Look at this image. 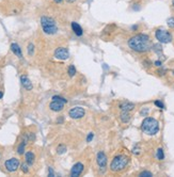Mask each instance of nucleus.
Here are the masks:
<instances>
[{
	"label": "nucleus",
	"mask_w": 174,
	"mask_h": 177,
	"mask_svg": "<svg viewBox=\"0 0 174 177\" xmlns=\"http://www.w3.org/2000/svg\"><path fill=\"white\" fill-rule=\"evenodd\" d=\"M121 121L123 123H128L129 122V120H130V115H129V113L128 112H126V111H122V113H121Z\"/></svg>",
	"instance_id": "nucleus-17"
},
{
	"label": "nucleus",
	"mask_w": 174,
	"mask_h": 177,
	"mask_svg": "<svg viewBox=\"0 0 174 177\" xmlns=\"http://www.w3.org/2000/svg\"><path fill=\"white\" fill-rule=\"evenodd\" d=\"M53 100L60 101V103H67L66 99L63 98V97H61V96H54V97H53Z\"/></svg>",
	"instance_id": "nucleus-23"
},
{
	"label": "nucleus",
	"mask_w": 174,
	"mask_h": 177,
	"mask_svg": "<svg viewBox=\"0 0 174 177\" xmlns=\"http://www.w3.org/2000/svg\"><path fill=\"white\" fill-rule=\"evenodd\" d=\"M67 2H69V3H72V2H74V1H76V0H66Z\"/></svg>",
	"instance_id": "nucleus-35"
},
{
	"label": "nucleus",
	"mask_w": 174,
	"mask_h": 177,
	"mask_svg": "<svg viewBox=\"0 0 174 177\" xmlns=\"http://www.w3.org/2000/svg\"><path fill=\"white\" fill-rule=\"evenodd\" d=\"M67 73H68V76L69 77H74L76 74V68L74 65H69L68 66V70H67Z\"/></svg>",
	"instance_id": "nucleus-20"
},
{
	"label": "nucleus",
	"mask_w": 174,
	"mask_h": 177,
	"mask_svg": "<svg viewBox=\"0 0 174 177\" xmlns=\"http://www.w3.org/2000/svg\"><path fill=\"white\" fill-rule=\"evenodd\" d=\"M28 165H29L28 163H23V164L20 165V169L24 173H28V172H29V168H28Z\"/></svg>",
	"instance_id": "nucleus-26"
},
{
	"label": "nucleus",
	"mask_w": 174,
	"mask_h": 177,
	"mask_svg": "<svg viewBox=\"0 0 174 177\" xmlns=\"http://www.w3.org/2000/svg\"><path fill=\"white\" fill-rule=\"evenodd\" d=\"M20 82H21V85H23V87L26 88V90H28V91H30L32 88V83H31V81L29 80V78H28L27 76H21L20 77Z\"/></svg>",
	"instance_id": "nucleus-14"
},
{
	"label": "nucleus",
	"mask_w": 174,
	"mask_h": 177,
	"mask_svg": "<svg viewBox=\"0 0 174 177\" xmlns=\"http://www.w3.org/2000/svg\"><path fill=\"white\" fill-rule=\"evenodd\" d=\"M2 96H3V93H2L1 91H0V99L2 98Z\"/></svg>",
	"instance_id": "nucleus-34"
},
{
	"label": "nucleus",
	"mask_w": 174,
	"mask_h": 177,
	"mask_svg": "<svg viewBox=\"0 0 174 177\" xmlns=\"http://www.w3.org/2000/svg\"><path fill=\"white\" fill-rule=\"evenodd\" d=\"M26 141H27V139H25L23 142H21L20 144H19L18 148H17V153H18L19 155H23L24 153H25V146H26Z\"/></svg>",
	"instance_id": "nucleus-18"
},
{
	"label": "nucleus",
	"mask_w": 174,
	"mask_h": 177,
	"mask_svg": "<svg viewBox=\"0 0 174 177\" xmlns=\"http://www.w3.org/2000/svg\"><path fill=\"white\" fill-rule=\"evenodd\" d=\"M96 161L98 164L99 169L102 170V172H105L106 168H107V156L104 152H98L96 156Z\"/></svg>",
	"instance_id": "nucleus-7"
},
{
	"label": "nucleus",
	"mask_w": 174,
	"mask_h": 177,
	"mask_svg": "<svg viewBox=\"0 0 174 177\" xmlns=\"http://www.w3.org/2000/svg\"><path fill=\"white\" fill-rule=\"evenodd\" d=\"M166 72H167L166 70H158V74H159V75H165V74H166Z\"/></svg>",
	"instance_id": "nucleus-32"
},
{
	"label": "nucleus",
	"mask_w": 174,
	"mask_h": 177,
	"mask_svg": "<svg viewBox=\"0 0 174 177\" xmlns=\"http://www.w3.org/2000/svg\"><path fill=\"white\" fill-rule=\"evenodd\" d=\"M63 107H64V103H60V101H56V100H53L49 105V108L50 110L55 112H59L61 110H63Z\"/></svg>",
	"instance_id": "nucleus-11"
},
{
	"label": "nucleus",
	"mask_w": 174,
	"mask_h": 177,
	"mask_svg": "<svg viewBox=\"0 0 174 177\" xmlns=\"http://www.w3.org/2000/svg\"><path fill=\"white\" fill-rule=\"evenodd\" d=\"M4 167L9 172H15L19 167V160L17 158H11L6 161Z\"/></svg>",
	"instance_id": "nucleus-8"
},
{
	"label": "nucleus",
	"mask_w": 174,
	"mask_h": 177,
	"mask_svg": "<svg viewBox=\"0 0 174 177\" xmlns=\"http://www.w3.org/2000/svg\"><path fill=\"white\" fill-rule=\"evenodd\" d=\"M120 109H121L122 111L129 112L135 109V103H129V101H124V103H120Z\"/></svg>",
	"instance_id": "nucleus-12"
},
{
	"label": "nucleus",
	"mask_w": 174,
	"mask_h": 177,
	"mask_svg": "<svg viewBox=\"0 0 174 177\" xmlns=\"http://www.w3.org/2000/svg\"><path fill=\"white\" fill-rule=\"evenodd\" d=\"M84 114H86V111H84V109L81 107L72 108V109L68 111V115L71 116L72 118H74V120H79V118L83 117Z\"/></svg>",
	"instance_id": "nucleus-6"
},
{
	"label": "nucleus",
	"mask_w": 174,
	"mask_h": 177,
	"mask_svg": "<svg viewBox=\"0 0 174 177\" xmlns=\"http://www.w3.org/2000/svg\"><path fill=\"white\" fill-rule=\"evenodd\" d=\"M154 64H155L156 66H159V67H160L162 63H161V61H155V62H154Z\"/></svg>",
	"instance_id": "nucleus-33"
},
{
	"label": "nucleus",
	"mask_w": 174,
	"mask_h": 177,
	"mask_svg": "<svg viewBox=\"0 0 174 177\" xmlns=\"http://www.w3.org/2000/svg\"><path fill=\"white\" fill-rule=\"evenodd\" d=\"M62 121H63V118H62V117L59 118V120H58V123H61V122H62Z\"/></svg>",
	"instance_id": "nucleus-36"
},
{
	"label": "nucleus",
	"mask_w": 174,
	"mask_h": 177,
	"mask_svg": "<svg viewBox=\"0 0 174 177\" xmlns=\"http://www.w3.org/2000/svg\"><path fill=\"white\" fill-rule=\"evenodd\" d=\"M156 157H157L158 160H164L165 159V153L162 148H158L157 153H156Z\"/></svg>",
	"instance_id": "nucleus-19"
},
{
	"label": "nucleus",
	"mask_w": 174,
	"mask_h": 177,
	"mask_svg": "<svg viewBox=\"0 0 174 177\" xmlns=\"http://www.w3.org/2000/svg\"><path fill=\"white\" fill-rule=\"evenodd\" d=\"M172 5L174 6V0H173V2H172Z\"/></svg>",
	"instance_id": "nucleus-38"
},
{
	"label": "nucleus",
	"mask_w": 174,
	"mask_h": 177,
	"mask_svg": "<svg viewBox=\"0 0 174 177\" xmlns=\"http://www.w3.org/2000/svg\"><path fill=\"white\" fill-rule=\"evenodd\" d=\"M139 176L140 177H152L153 176V174H152L150 171H143V172H141V173L139 174Z\"/></svg>",
	"instance_id": "nucleus-25"
},
{
	"label": "nucleus",
	"mask_w": 174,
	"mask_h": 177,
	"mask_svg": "<svg viewBox=\"0 0 174 177\" xmlns=\"http://www.w3.org/2000/svg\"><path fill=\"white\" fill-rule=\"evenodd\" d=\"M69 57V52L64 47H59L55 51V58L58 60H67Z\"/></svg>",
	"instance_id": "nucleus-9"
},
{
	"label": "nucleus",
	"mask_w": 174,
	"mask_h": 177,
	"mask_svg": "<svg viewBox=\"0 0 174 177\" xmlns=\"http://www.w3.org/2000/svg\"><path fill=\"white\" fill-rule=\"evenodd\" d=\"M167 23H168V27L171 28V29H174V17H170L167 20Z\"/></svg>",
	"instance_id": "nucleus-24"
},
{
	"label": "nucleus",
	"mask_w": 174,
	"mask_h": 177,
	"mask_svg": "<svg viewBox=\"0 0 174 177\" xmlns=\"http://www.w3.org/2000/svg\"><path fill=\"white\" fill-rule=\"evenodd\" d=\"M141 129L146 135H154L159 131V123L153 117H145L141 124Z\"/></svg>",
	"instance_id": "nucleus-2"
},
{
	"label": "nucleus",
	"mask_w": 174,
	"mask_h": 177,
	"mask_svg": "<svg viewBox=\"0 0 174 177\" xmlns=\"http://www.w3.org/2000/svg\"><path fill=\"white\" fill-rule=\"evenodd\" d=\"M83 171V164L81 162H77L74 164V167L71 170V176L72 177H78Z\"/></svg>",
	"instance_id": "nucleus-10"
},
{
	"label": "nucleus",
	"mask_w": 174,
	"mask_h": 177,
	"mask_svg": "<svg viewBox=\"0 0 174 177\" xmlns=\"http://www.w3.org/2000/svg\"><path fill=\"white\" fill-rule=\"evenodd\" d=\"M93 137H94V133L93 132H90L87 137V142H91L93 140Z\"/></svg>",
	"instance_id": "nucleus-29"
},
{
	"label": "nucleus",
	"mask_w": 174,
	"mask_h": 177,
	"mask_svg": "<svg viewBox=\"0 0 174 177\" xmlns=\"http://www.w3.org/2000/svg\"><path fill=\"white\" fill-rule=\"evenodd\" d=\"M65 152H66V147H65L64 145H62V144H61V145H59V146H58V148H57V153H58L59 155L64 154Z\"/></svg>",
	"instance_id": "nucleus-21"
},
{
	"label": "nucleus",
	"mask_w": 174,
	"mask_h": 177,
	"mask_svg": "<svg viewBox=\"0 0 174 177\" xmlns=\"http://www.w3.org/2000/svg\"><path fill=\"white\" fill-rule=\"evenodd\" d=\"M155 106H157L158 108H160V109H165V105H164V103L162 101H160V100H155Z\"/></svg>",
	"instance_id": "nucleus-28"
},
{
	"label": "nucleus",
	"mask_w": 174,
	"mask_h": 177,
	"mask_svg": "<svg viewBox=\"0 0 174 177\" xmlns=\"http://www.w3.org/2000/svg\"><path fill=\"white\" fill-rule=\"evenodd\" d=\"M128 46L130 49H132L136 52H146L151 49L152 43L151 38L147 34L139 33L134 35L128 40Z\"/></svg>",
	"instance_id": "nucleus-1"
},
{
	"label": "nucleus",
	"mask_w": 174,
	"mask_h": 177,
	"mask_svg": "<svg viewBox=\"0 0 174 177\" xmlns=\"http://www.w3.org/2000/svg\"><path fill=\"white\" fill-rule=\"evenodd\" d=\"M71 27H72V29H73L74 33H75L77 36H81L82 34H83V30H82L81 26H80L78 23H75V21H73V23H71Z\"/></svg>",
	"instance_id": "nucleus-13"
},
{
	"label": "nucleus",
	"mask_w": 174,
	"mask_h": 177,
	"mask_svg": "<svg viewBox=\"0 0 174 177\" xmlns=\"http://www.w3.org/2000/svg\"><path fill=\"white\" fill-rule=\"evenodd\" d=\"M25 159H26V162H27L28 164L32 165L34 162V159H35V156H34V154L32 152H27L26 153Z\"/></svg>",
	"instance_id": "nucleus-16"
},
{
	"label": "nucleus",
	"mask_w": 174,
	"mask_h": 177,
	"mask_svg": "<svg viewBox=\"0 0 174 177\" xmlns=\"http://www.w3.org/2000/svg\"><path fill=\"white\" fill-rule=\"evenodd\" d=\"M55 1H56V2H58V3H59V2H61V1H62V0H55Z\"/></svg>",
	"instance_id": "nucleus-37"
},
{
	"label": "nucleus",
	"mask_w": 174,
	"mask_h": 177,
	"mask_svg": "<svg viewBox=\"0 0 174 177\" xmlns=\"http://www.w3.org/2000/svg\"><path fill=\"white\" fill-rule=\"evenodd\" d=\"M48 171H49V174H48V176H49V177H54V176H55V173H54L53 168H49Z\"/></svg>",
	"instance_id": "nucleus-30"
},
{
	"label": "nucleus",
	"mask_w": 174,
	"mask_h": 177,
	"mask_svg": "<svg viewBox=\"0 0 174 177\" xmlns=\"http://www.w3.org/2000/svg\"><path fill=\"white\" fill-rule=\"evenodd\" d=\"M153 49H154V51H156L157 53H159V52H161L162 51V47H161V45L160 44H155V45H153Z\"/></svg>",
	"instance_id": "nucleus-22"
},
{
	"label": "nucleus",
	"mask_w": 174,
	"mask_h": 177,
	"mask_svg": "<svg viewBox=\"0 0 174 177\" xmlns=\"http://www.w3.org/2000/svg\"><path fill=\"white\" fill-rule=\"evenodd\" d=\"M28 53H29V56H32L34 53V45L33 44L28 45Z\"/></svg>",
	"instance_id": "nucleus-27"
},
{
	"label": "nucleus",
	"mask_w": 174,
	"mask_h": 177,
	"mask_svg": "<svg viewBox=\"0 0 174 177\" xmlns=\"http://www.w3.org/2000/svg\"><path fill=\"white\" fill-rule=\"evenodd\" d=\"M41 25L46 34H55L57 33L58 28L56 26V21L54 20L51 17L48 16H43L41 18Z\"/></svg>",
	"instance_id": "nucleus-4"
},
{
	"label": "nucleus",
	"mask_w": 174,
	"mask_h": 177,
	"mask_svg": "<svg viewBox=\"0 0 174 177\" xmlns=\"http://www.w3.org/2000/svg\"><path fill=\"white\" fill-rule=\"evenodd\" d=\"M128 162H129V159H128L127 156L119 155V156L114 157L113 160L111 161L110 170H111L112 172H121L127 167Z\"/></svg>",
	"instance_id": "nucleus-3"
},
{
	"label": "nucleus",
	"mask_w": 174,
	"mask_h": 177,
	"mask_svg": "<svg viewBox=\"0 0 174 177\" xmlns=\"http://www.w3.org/2000/svg\"><path fill=\"white\" fill-rule=\"evenodd\" d=\"M149 113V109H144V110H142V111H141V115H143V116H146V114Z\"/></svg>",
	"instance_id": "nucleus-31"
},
{
	"label": "nucleus",
	"mask_w": 174,
	"mask_h": 177,
	"mask_svg": "<svg viewBox=\"0 0 174 177\" xmlns=\"http://www.w3.org/2000/svg\"><path fill=\"white\" fill-rule=\"evenodd\" d=\"M11 50H12V52L14 53V55H16L18 58L23 57V53H21L20 47H19L18 45L16 44V43H13V44H11Z\"/></svg>",
	"instance_id": "nucleus-15"
},
{
	"label": "nucleus",
	"mask_w": 174,
	"mask_h": 177,
	"mask_svg": "<svg viewBox=\"0 0 174 177\" xmlns=\"http://www.w3.org/2000/svg\"><path fill=\"white\" fill-rule=\"evenodd\" d=\"M155 38L161 44H168L172 42V34L164 29H157L155 32Z\"/></svg>",
	"instance_id": "nucleus-5"
}]
</instances>
